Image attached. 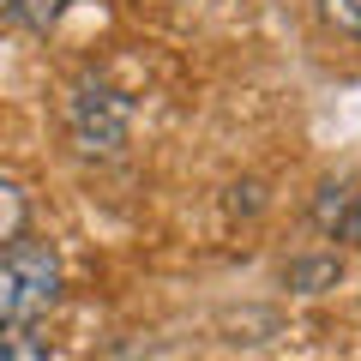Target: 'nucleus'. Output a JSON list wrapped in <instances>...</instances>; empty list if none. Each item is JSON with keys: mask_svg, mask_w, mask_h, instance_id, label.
Listing matches in <instances>:
<instances>
[{"mask_svg": "<svg viewBox=\"0 0 361 361\" xmlns=\"http://www.w3.org/2000/svg\"><path fill=\"white\" fill-rule=\"evenodd\" d=\"M66 13V0H0V25L13 30H49Z\"/></svg>", "mask_w": 361, "mask_h": 361, "instance_id": "obj_3", "label": "nucleus"}, {"mask_svg": "<svg viewBox=\"0 0 361 361\" xmlns=\"http://www.w3.org/2000/svg\"><path fill=\"white\" fill-rule=\"evenodd\" d=\"M349 235H355V241H361V205H355V223H349Z\"/></svg>", "mask_w": 361, "mask_h": 361, "instance_id": "obj_8", "label": "nucleus"}, {"mask_svg": "<svg viewBox=\"0 0 361 361\" xmlns=\"http://www.w3.org/2000/svg\"><path fill=\"white\" fill-rule=\"evenodd\" d=\"M325 18H331L337 30H349V37H361V0H319Z\"/></svg>", "mask_w": 361, "mask_h": 361, "instance_id": "obj_7", "label": "nucleus"}, {"mask_svg": "<svg viewBox=\"0 0 361 361\" xmlns=\"http://www.w3.org/2000/svg\"><path fill=\"white\" fill-rule=\"evenodd\" d=\"M25 223H30V205H25V193H18V180L0 175V247H13L18 235H25Z\"/></svg>", "mask_w": 361, "mask_h": 361, "instance_id": "obj_4", "label": "nucleus"}, {"mask_svg": "<svg viewBox=\"0 0 361 361\" xmlns=\"http://www.w3.org/2000/svg\"><path fill=\"white\" fill-rule=\"evenodd\" d=\"M61 301V259L49 241L0 247V331H30L42 313Z\"/></svg>", "mask_w": 361, "mask_h": 361, "instance_id": "obj_1", "label": "nucleus"}, {"mask_svg": "<svg viewBox=\"0 0 361 361\" xmlns=\"http://www.w3.org/2000/svg\"><path fill=\"white\" fill-rule=\"evenodd\" d=\"M73 139L85 157H115L127 139V103H121L109 85H78L73 90Z\"/></svg>", "mask_w": 361, "mask_h": 361, "instance_id": "obj_2", "label": "nucleus"}, {"mask_svg": "<svg viewBox=\"0 0 361 361\" xmlns=\"http://www.w3.org/2000/svg\"><path fill=\"white\" fill-rule=\"evenodd\" d=\"M0 361H54L37 331H0Z\"/></svg>", "mask_w": 361, "mask_h": 361, "instance_id": "obj_5", "label": "nucleus"}, {"mask_svg": "<svg viewBox=\"0 0 361 361\" xmlns=\"http://www.w3.org/2000/svg\"><path fill=\"white\" fill-rule=\"evenodd\" d=\"M319 229H349V223H355V211H349V187H319Z\"/></svg>", "mask_w": 361, "mask_h": 361, "instance_id": "obj_6", "label": "nucleus"}]
</instances>
